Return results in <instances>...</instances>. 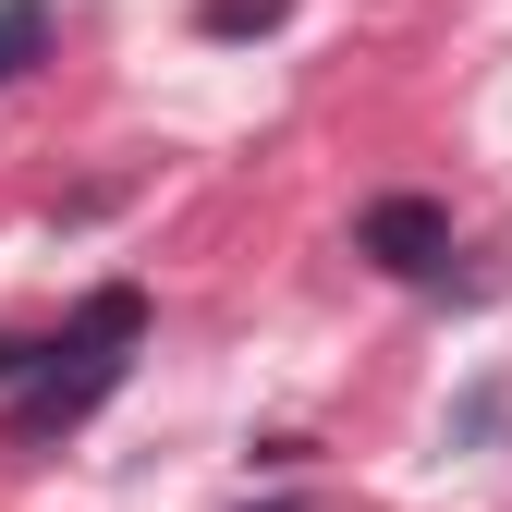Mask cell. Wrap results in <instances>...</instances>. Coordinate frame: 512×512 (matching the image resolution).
Returning a JSON list of instances; mask_svg holds the SVG:
<instances>
[{
  "label": "cell",
  "mask_w": 512,
  "mask_h": 512,
  "mask_svg": "<svg viewBox=\"0 0 512 512\" xmlns=\"http://www.w3.org/2000/svg\"><path fill=\"white\" fill-rule=\"evenodd\" d=\"M37 378V342H0V391H25Z\"/></svg>",
  "instance_id": "5"
},
{
  "label": "cell",
  "mask_w": 512,
  "mask_h": 512,
  "mask_svg": "<svg viewBox=\"0 0 512 512\" xmlns=\"http://www.w3.org/2000/svg\"><path fill=\"white\" fill-rule=\"evenodd\" d=\"M49 61V0H0V86Z\"/></svg>",
  "instance_id": "3"
},
{
  "label": "cell",
  "mask_w": 512,
  "mask_h": 512,
  "mask_svg": "<svg viewBox=\"0 0 512 512\" xmlns=\"http://www.w3.org/2000/svg\"><path fill=\"white\" fill-rule=\"evenodd\" d=\"M281 13H293V0H196V25H208V37H269Z\"/></svg>",
  "instance_id": "4"
},
{
  "label": "cell",
  "mask_w": 512,
  "mask_h": 512,
  "mask_svg": "<svg viewBox=\"0 0 512 512\" xmlns=\"http://www.w3.org/2000/svg\"><path fill=\"white\" fill-rule=\"evenodd\" d=\"M269 512H317V500H269Z\"/></svg>",
  "instance_id": "6"
},
{
  "label": "cell",
  "mask_w": 512,
  "mask_h": 512,
  "mask_svg": "<svg viewBox=\"0 0 512 512\" xmlns=\"http://www.w3.org/2000/svg\"><path fill=\"white\" fill-rule=\"evenodd\" d=\"M354 256H378L391 281H439V256H452V208H439V196H366V208H354Z\"/></svg>",
  "instance_id": "1"
},
{
  "label": "cell",
  "mask_w": 512,
  "mask_h": 512,
  "mask_svg": "<svg viewBox=\"0 0 512 512\" xmlns=\"http://www.w3.org/2000/svg\"><path fill=\"white\" fill-rule=\"evenodd\" d=\"M135 342H147V293H135V281H98V293L74 305V330H61L49 354H74V366H122Z\"/></svg>",
  "instance_id": "2"
}]
</instances>
